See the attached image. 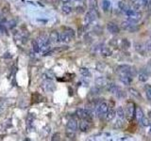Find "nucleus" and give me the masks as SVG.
Here are the masks:
<instances>
[{"label": "nucleus", "instance_id": "nucleus-28", "mask_svg": "<svg viewBox=\"0 0 151 141\" xmlns=\"http://www.w3.org/2000/svg\"><path fill=\"white\" fill-rule=\"evenodd\" d=\"M132 8H133V10H137L139 9L142 8V4H141V0H132Z\"/></svg>", "mask_w": 151, "mask_h": 141}, {"label": "nucleus", "instance_id": "nucleus-21", "mask_svg": "<svg viewBox=\"0 0 151 141\" xmlns=\"http://www.w3.org/2000/svg\"><path fill=\"white\" fill-rule=\"evenodd\" d=\"M138 79L139 81L141 82H146L147 79H148V73L145 70H141L139 73H138Z\"/></svg>", "mask_w": 151, "mask_h": 141}, {"label": "nucleus", "instance_id": "nucleus-4", "mask_svg": "<svg viewBox=\"0 0 151 141\" xmlns=\"http://www.w3.org/2000/svg\"><path fill=\"white\" fill-rule=\"evenodd\" d=\"M135 105L133 102H128L126 105V111H125V115L128 120H131L133 117H135Z\"/></svg>", "mask_w": 151, "mask_h": 141}, {"label": "nucleus", "instance_id": "nucleus-38", "mask_svg": "<svg viewBox=\"0 0 151 141\" xmlns=\"http://www.w3.org/2000/svg\"><path fill=\"white\" fill-rule=\"evenodd\" d=\"M145 47L146 51L151 52V40H147V42L145 43Z\"/></svg>", "mask_w": 151, "mask_h": 141}, {"label": "nucleus", "instance_id": "nucleus-6", "mask_svg": "<svg viewBox=\"0 0 151 141\" xmlns=\"http://www.w3.org/2000/svg\"><path fill=\"white\" fill-rule=\"evenodd\" d=\"M126 14L128 17V20H131V21H134V22H137L142 18V13L137 12V10H135L130 9L126 12Z\"/></svg>", "mask_w": 151, "mask_h": 141}, {"label": "nucleus", "instance_id": "nucleus-26", "mask_svg": "<svg viewBox=\"0 0 151 141\" xmlns=\"http://www.w3.org/2000/svg\"><path fill=\"white\" fill-rule=\"evenodd\" d=\"M118 8L121 10H123V12H127L128 10H130V6H128V4H126V2H124V1H120L118 3Z\"/></svg>", "mask_w": 151, "mask_h": 141}, {"label": "nucleus", "instance_id": "nucleus-31", "mask_svg": "<svg viewBox=\"0 0 151 141\" xmlns=\"http://www.w3.org/2000/svg\"><path fill=\"white\" fill-rule=\"evenodd\" d=\"M61 12L65 13V14H69L72 12V8L70 6H67V5H63L61 7Z\"/></svg>", "mask_w": 151, "mask_h": 141}, {"label": "nucleus", "instance_id": "nucleus-23", "mask_svg": "<svg viewBox=\"0 0 151 141\" xmlns=\"http://www.w3.org/2000/svg\"><path fill=\"white\" fill-rule=\"evenodd\" d=\"M143 117H145V115H143V110L140 108V107H136V109H135V118H136V120H137L138 121H140Z\"/></svg>", "mask_w": 151, "mask_h": 141}, {"label": "nucleus", "instance_id": "nucleus-41", "mask_svg": "<svg viewBox=\"0 0 151 141\" xmlns=\"http://www.w3.org/2000/svg\"><path fill=\"white\" fill-rule=\"evenodd\" d=\"M77 12H83V8H82V7H78V8H77Z\"/></svg>", "mask_w": 151, "mask_h": 141}, {"label": "nucleus", "instance_id": "nucleus-40", "mask_svg": "<svg viewBox=\"0 0 151 141\" xmlns=\"http://www.w3.org/2000/svg\"><path fill=\"white\" fill-rule=\"evenodd\" d=\"M149 0H141V4H142V8L143 7H146L147 3H148Z\"/></svg>", "mask_w": 151, "mask_h": 141}, {"label": "nucleus", "instance_id": "nucleus-25", "mask_svg": "<svg viewBox=\"0 0 151 141\" xmlns=\"http://www.w3.org/2000/svg\"><path fill=\"white\" fill-rule=\"evenodd\" d=\"M120 45H121V47H122L124 50H128V48L130 47V40H128V39H122V40H121Z\"/></svg>", "mask_w": 151, "mask_h": 141}, {"label": "nucleus", "instance_id": "nucleus-8", "mask_svg": "<svg viewBox=\"0 0 151 141\" xmlns=\"http://www.w3.org/2000/svg\"><path fill=\"white\" fill-rule=\"evenodd\" d=\"M97 16H98V14L94 12V10H89L87 13H86V15H85V23L86 24H91L92 22H94L95 20V18H97Z\"/></svg>", "mask_w": 151, "mask_h": 141}, {"label": "nucleus", "instance_id": "nucleus-16", "mask_svg": "<svg viewBox=\"0 0 151 141\" xmlns=\"http://www.w3.org/2000/svg\"><path fill=\"white\" fill-rule=\"evenodd\" d=\"M49 40L50 42L53 43L60 42V33H58L57 31H52L49 35Z\"/></svg>", "mask_w": 151, "mask_h": 141}, {"label": "nucleus", "instance_id": "nucleus-17", "mask_svg": "<svg viewBox=\"0 0 151 141\" xmlns=\"http://www.w3.org/2000/svg\"><path fill=\"white\" fill-rule=\"evenodd\" d=\"M100 55L104 57H109L112 55V51L110 50L109 47L103 46V47L100 48Z\"/></svg>", "mask_w": 151, "mask_h": 141}, {"label": "nucleus", "instance_id": "nucleus-43", "mask_svg": "<svg viewBox=\"0 0 151 141\" xmlns=\"http://www.w3.org/2000/svg\"><path fill=\"white\" fill-rule=\"evenodd\" d=\"M148 117L151 118V111H149V112H148Z\"/></svg>", "mask_w": 151, "mask_h": 141}, {"label": "nucleus", "instance_id": "nucleus-19", "mask_svg": "<svg viewBox=\"0 0 151 141\" xmlns=\"http://www.w3.org/2000/svg\"><path fill=\"white\" fill-rule=\"evenodd\" d=\"M106 114H107V115H106L107 120L110 121V120H112L113 118H114V117L116 116V111L112 107V108H109V109H108V111H107Z\"/></svg>", "mask_w": 151, "mask_h": 141}, {"label": "nucleus", "instance_id": "nucleus-22", "mask_svg": "<svg viewBox=\"0 0 151 141\" xmlns=\"http://www.w3.org/2000/svg\"><path fill=\"white\" fill-rule=\"evenodd\" d=\"M128 92L130 93L131 96H133L134 98L138 99V100H142V95L141 93L136 90V88H130V90H128Z\"/></svg>", "mask_w": 151, "mask_h": 141}, {"label": "nucleus", "instance_id": "nucleus-11", "mask_svg": "<svg viewBox=\"0 0 151 141\" xmlns=\"http://www.w3.org/2000/svg\"><path fill=\"white\" fill-rule=\"evenodd\" d=\"M130 69H131V66L130 65H120L116 68V72L117 73H119V75H122V73H128V75H130Z\"/></svg>", "mask_w": 151, "mask_h": 141}, {"label": "nucleus", "instance_id": "nucleus-35", "mask_svg": "<svg viewBox=\"0 0 151 141\" xmlns=\"http://www.w3.org/2000/svg\"><path fill=\"white\" fill-rule=\"evenodd\" d=\"M43 76H46V79H53L55 77V73L52 72V70H47Z\"/></svg>", "mask_w": 151, "mask_h": 141}, {"label": "nucleus", "instance_id": "nucleus-10", "mask_svg": "<svg viewBox=\"0 0 151 141\" xmlns=\"http://www.w3.org/2000/svg\"><path fill=\"white\" fill-rule=\"evenodd\" d=\"M107 29L110 33L112 34H118L120 32V28L116 24L112 23V22H110V23L107 24Z\"/></svg>", "mask_w": 151, "mask_h": 141}, {"label": "nucleus", "instance_id": "nucleus-29", "mask_svg": "<svg viewBox=\"0 0 151 141\" xmlns=\"http://www.w3.org/2000/svg\"><path fill=\"white\" fill-rule=\"evenodd\" d=\"M110 2L109 0H104V1L102 2V8H103V10L104 12H109L110 10Z\"/></svg>", "mask_w": 151, "mask_h": 141}, {"label": "nucleus", "instance_id": "nucleus-12", "mask_svg": "<svg viewBox=\"0 0 151 141\" xmlns=\"http://www.w3.org/2000/svg\"><path fill=\"white\" fill-rule=\"evenodd\" d=\"M95 84H97V87L98 88H106L108 86L109 81L105 77H98V78L95 79Z\"/></svg>", "mask_w": 151, "mask_h": 141}, {"label": "nucleus", "instance_id": "nucleus-37", "mask_svg": "<svg viewBox=\"0 0 151 141\" xmlns=\"http://www.w3.org/2000/svg\"><path fill=\"white\" fill-rule=\"evenodd\" d=\"M114 127L115 128H118V129L122 128L123 127V121L121 120H117L116 122H115V124H114Z\"/></svg>", "mask_w": 151, "mask_h": 141}, {"label": "nucleus", "instance_id": "nucleus-44", "mask_svg": "<svg viewBox=\"0 0 151 141\" xmlns=\"http://www.w3.org/2000/svg\"><path fill=\"white\" fill-rule=\"evenodd\" d=\"M149 135L151 136V126H150V129H149Z\"/></svg>", "mask_w": 151, "mask_h": 141}, {"label": "nucleus", "instance_id": "nucleus-7", "mask_svg": "<svg viewBox=\"0 0 151 141\" xmlns=\"http://www.w3.org/2000/svg\"><path fill=\"white\" fill-rule=\"evenodd\" d=\"M109 107H108V105L105 103V102H101L98 103V105L97 106V112L99 116H101V115H105L107 113V111H108Z\"/></svg>", "mask_w": 151, "mask_h": 141}, {"label": "nucleus", "instance_id": "nucleus-13", "mask_svg": "<svg viewBox=\"0 0 151 141\" xmlns=\"http://www.w3.org/2000/svg\"><path fill=\"white\" fill-rule=\"evenodd\" d=\"M90 128V120H82L79 123V130L81 132H87Z\"/></svg>", "mask_w": 151, "mask_h": 141}, {"label": "nucleus", "instance_id": "nucleus-5", "mask_svg": "<svg viewBox=\"0 0 151 141\" xmlns=\"http://www.w3.org/2000/svg\"><path fill=\"white\" fill-rule=\"evenodd\" d=\"M77 116L81 120H91L92 118H93V115H92V111L89 109H83V108H79L77 110Z\"/></svg>", "mask_w": 151, "mask_h": 141}, {"label": "nucleus", "instance_id": "nucleus-18", "mask_svg": "<svg viewBox=\"0 0 151 141\" xmlns=\"http://www.w3.org/2000/svg\"><path fill=\"white\" fill-rule=\"evenodd\" d=\"M106 88H107V90H108V91L112 92V93H113V94H115L116 92L120 90V88L117 86V85H115L114 83H109L108 86H107Z\"/></svg>", "mask_w": 151, "mask_h": 141}, {"label": "nucleus", "instance_id": "nucleus-42", "mask_svg": "<svg viewBox=\"0 0 151 141\" xmlns=\"http://www.w3.org/2000/svg\"><path fill=\"white\" fill-rule=\"evenodd\" d=\"M2 111H3V108H2V106L0 105V114H1V112H2Z\"/></svg>", "mask_w": 151, "mask_h": 141}, {"label": "nucleus", "instance_id": "nucleus-14", "mask_svg": "<svg viewBox=\"0 0 151 141\" xmlns=\"http://www.w3.org/2000/svg\"><path fill=\"white\" fill-rule=\"evenodd\" d=\"M67 130H70V131H74L76 132L77 129H78V122H77L76 120H70L67 122V126H66Z\"/></svg>", "mask_w": 151, "mask_h": 141}, {"label": "nucleus", "instance_id": "nucleus-2", "mask_svg": "<svg viewBox=\"0 0 151 141\" xmlns=\"http://www.w3.org/2000/svg\"><path fill=\"white\" fill-rule=\"evenodd\" d=\"M38 43H39V46H40V51H43V52H46L48 51L49 49V44H50V40H49V37H47L45 34H42L39 36V39H38Z\"/></svg>", "mask_w": 151, "mask_h": 141}, {"label": "nucleus", "instance_id": "nucleus-45", "mask_svg": "<svg viewBox=\"0 0 151 141\" xmlns=\"http://www.w3.org/2000/svg\"><path fill=\"white\" fill-rule=\"evenodd\" d=\"M150 64H151V60H150Z\"/></svg>", "mask_w": 151, "mask_h": 141}, {"label": "nucleus", "instance_id": "nucleus-1", "mask_svg": "<svg viewBox=\"0 0 151 141\" xmlns=\"http://www.w3.org/2000/svg\"><path fill=\"white\" fill-rule=\"evenodd\" d=\"M74 38H75V31L70 27H65L64 31L60 33V42H70Z\"/></svg>", "mask_w": 151, "mask_h": 141}, {"label": "nucleus", "instance_id": "nucleus-33", "mask_svg": "<svg viewBox=\"0 0 151 141\" xmlns=\"http://www.w3.org/2000/svg\"><path fill=\"white\" fill-rule=\"evenodd\" d=\"M79 73H81V75L83 76H90L91 75V73H90V70H88L87 68H80L79 69Z\"/></svg>", "mask_w": 151, "mask_h": 141}, {"label": "nucleus", "instance_id": "nucleus-9", "mask_svg": "<svg viewBox=\"0 0 151 141\" xmlns=\"http://www.w3.org/2000/svg\"><path fill=\"white\" fill-rule=\"evenodd\" d=\"M119 79L121 82H122L124 85H126V86L130 85L132 80H133L132 79V76L128 75V73H122V75H119Z\"/></svg>", "mask_w": 151, "mask_h": 141}, {"label": "nucleus", "instance_id": "nucleus-30", "mask_svg": "<svg viewBox=\"0 0 151 141\" xmlns=\"http://www.w3.org/2000/svg\"><path fill=\"white\" fill-rule=\"evenodd\" d=\"M31 43H32V49H33V51H34L35 53H39V52H40V46H39L38 42H37L36 40H33Z\"/></svg>", "mask_w": 151, "mask_h": 141}, {"label": "nucleus", "instance_id": "nucleus-32", "mask_svg": "<svg viewBox=\"0 0 151 141\" xmlns=\"http://www.w3.org/2000/svg\"><path fill=\"white\" fill-rule=\"evenodd\" d=\"M140 123H141L143 126H145V127H147L148 125H151V121L148 120L147 118H145L143 117L141 120H140Z\"/></svg>", "mask_w": 151, "mask_h": 141}, {"label": "nucleus", "instance_id": "nucleus-3", "mask_svg": "<svg viewBox=\"0 0 151 141\" xmlns=\"http://www.w3.org/2000/svg\"><path fill=\"white\" fill-rule=\"evenodd\" d=\"M121 27H122L123 29L125 30H128V32H136L139 30V25L136 24V22L134 21H131V20H127V21H124L122 22L121 24Z\"/></svg>", "mask_w": 151, "mask_h": 141}, {"label": "nucleus", "instance_id": "nucleus-39", "mask_svg": "<svg viewBox=\"0 0 151 141\" xmlns=\"http://www.w3.org/2000/svg\"><path fill=\"white\" fill-rule=\"evenodd\" d=\"M60 139H61V135L59 133H55V135L53 136V137H52V140H60Z\"/></svg>", "mask_w": 151, "mask_h": 141}, {"label": "nucleus", "instance_id": "nucleus-15", "mask_svg": "<svg viewBox=\"0 0 151 141\" xmlns=\"http://www.w3.org/2000/svg\"><path fill=\"white\" fill-rule=\"evenodd\" d=\"M42 88H43V90L49 92V91H53L55 87H54V85L50 82V81L46 80V81H45V82H43V83L42 84Z\"/></svg>", "mask_w": 151, "mask_h": 141}, {"label": "nucleus", "instance_id": "nucleus-34", "mask_svg": "<svg viewBox=\"0 0 151 141\" xmlns=\"http://www.w3.org/2000/svg\"><path fill=\"white\" fill-rule=\"evenodd\" d=\"M145 94H146L147 99H148L149 101H151V86L147 85V86H145Z\"/></svg>", "mask_w": 151, "mask_h": 141}, {"label": "nucleus", "instance_id": "nucleus-20", "mask_svg": "<svg viewBox=\"0 0 151 141\" xmlns=\"http://www.w3.org/2000/svg\"><path fill=\"white\" fill-rule=\"evenodd\" d=\"M135 50L138 52L139 54H141L143 55H145L146 54V49L145 45H143L142 43H136L135 44Z\"/></svg>", "mask_w": 151, "mask_h": 141}, {"label": "nucleus", "instance_id": "nucleus-24", "mask_svg": "<svg viewBox=\"0 0 151 141\" xmlns=\"http://www.w3.org/2000/svg\"><path fill=\"white\" fill-rule=\"evenodd\" d=\"M89 6H90V10H94L97 14H98V6H97V0H90L89 2Z\"/></svg>", "mask_w": 151, "mask_h": 141}, {"label": "nucleus", "instance_id": "nucleus-27", "mask_svg": "<svg viewBox=\"0 0 151 141\" xmlns=\"http://www.w3.org/2000/svg\"><path fill=\"white\" fill-rule=\"evenodd\" d=\"M116 115L118 116L119 118H121V120H123V118L126 117V115H125V110H124V108L122 106H119L118 108H117Z\"/></svg>", "mask_w": 151, "mask_h": 141}, {"label": "nucleus", "instance_id": "nucleus-36", "mask_svg": "<svg viewBox=\"0 0 151 141\" xmlns=\"http://www.w3.org/2000/svg\"><path fill=\"white\" fill-rule=\"evenodd\" d=\"M66 136H67L68 138H70V139H74V138H75V136H76L75 132L70 131V130H67V131H66Z\"/></svg>", "mask_w": 151, "mask_h": 141}]
</instances>
